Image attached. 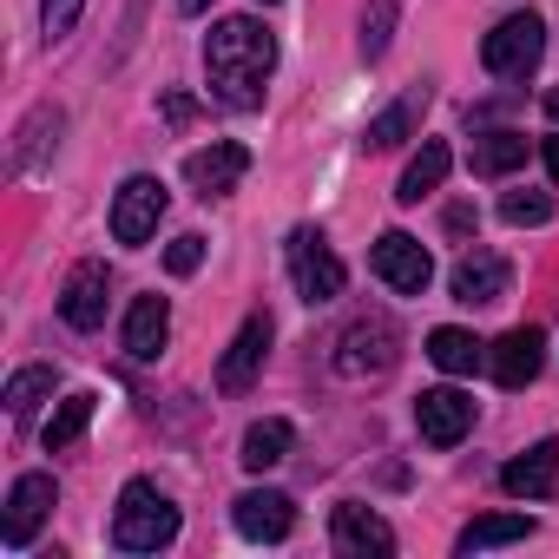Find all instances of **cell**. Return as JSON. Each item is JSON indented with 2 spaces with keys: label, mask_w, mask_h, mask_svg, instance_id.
<instances>
[{
  "label": "cell",
  "mask_w": 559,
  "mask_h": 559,
  "mask_svg": "<svg viewBox=\"0 0 559 559\" xmlns=\"http://www.w3.org/2000/svg\"><path fill=\"white\" fill-rule=\"evenodd\" d=\"M204 73H211V93L230 106V112H257L263 106V86L276 73V40L263 21L250 14H230L204 34Z\"/></svg>",
  "instance_id": "cell-1"
},
{
  "label": "cell",
  "mask_w": 559,
  "mask_h": 559,
  "mask_svg": "<svg viewBox=\"0 0 559 559\" xmlns=\"http://www.w3.org/2000/svg\"><path fill=\"white\" fill-rule=\"evenodd\" d=\"M178 539V507L171 493H158L152 480H126L119 513H112V546L119 552H158Z\"/></svg>",
  "instance_id": "cell-2"
},
{
  "label": "cell",
  "mask_w": 559,
  "mask_h": 559,
  "mask_svg": "<svg viewBox=\"0 0 559 559\" xmlns=\"http://www.w3.org/2000/svg\"><path fill=\"white\" fill-rule=\"evenodd\" d=\"M539 53H546L539 14H507V21L480 40V67H487L493 80H526V73L539 67Z\"/></svg>",
  "instance_id": "cell-3"
},
{
  "label": "cell",
  "mask_w": 559,
  "mask_h": 559,
  "mask_svg": "<svg viewBox=\"0 0 559 559\" xmlns=\"http://www.w3.org/2000/svg\"><path fill=\"white\" fill-rule=\"evenodd\" d=\"M290 276H297V297L304 304H336L343 297V284H349V270H343V257L323 243V230H290Z\"/></svg>",
  "instance_id": "cell-4"
},
{
  "label": "cell",
  "mask_w": 559,
  "mask_h": 559,
  "mask_svg": "<svg viewBox=\"0 0 559 559\" xmlns=\"http://www.w3.org/2000/svg\"><path fill=\"white\" fill-rule=\"evenodd\" d=\"M395 323L389 317H356L349 330H343V343H336V376H349V382H362V376H389L395 369Z\"/></svg>",
  "instance_id": "cell-5"
},
{
  "label": "cell",
  "mask_w": 559,
  "mask_h": 559,
  "mask_svg": "<svg viewBox=\"0 0 559 559\" xmlns=\"http://www.w3.org/2000/svg\"><path fill=\"white\" fill-rule=\"evenodd\" d=\"M369 263H376L382 284L402 290V297H421V290H428V276H435V257H428L421 237H408V230H382L376 250H369Z\"/></svg>",
  "instance_id": "cell-6"
},
{
  "label": "cell",
  "mask_w": 559,
  "mask_h": 559,
  "mask_svg": "<svg viewBox=\"0 0 559 559\" xmlns=\"http://www.w3.org/2000/svg\"><path fill=\"white\" fill-rule=\"evenodd\" d=\"M158 217H165V185L152 171L126 178L119 198H112V237L119 243H152L158 237Z\"/></svg>",
  "instance_id": "cell-7"
},
{
  "label": "cell",
  "mask_w": 559,
  "mask_h": 559,
  "mask_svg": "<svg viewBox=\"0 0 559 559\" xmlns=\"http://www.w3.org/2000/svg\"><path fill=\"white\" fill-rule=\"evenodd\" d=\"M230 520H237L243 539L276 546V539H290V526H297V500H290V493H276V487H250V493L230 500Z\"/></svg>",
  "instance_id": "cell-8"
},
{
  "label": "cell",
  "mask_w": 559,
  "mask_h": 559,
  "mask_svg": "<svg viewBox=\"0 0 559 559\" xmlns=\"http://www.w3.org/2000/svg\"><path fill=\"white\" fill-rule=\"evenodd\" d=\"M53 500H60L53 474H21V480H14V493H8V520H0V539H8V552L34 546V533H40V520L53 513Z\"/></svg>",
  "instance_id": "cell-9"
},
{
  "label": "cell",
  "mask_w": 559,
  "mask_h": 559,
  "mask_svg": "<svg viewBox=\"0 0 559 559\" xmlns=\"http://www.w3.org/2000/svg\"><path fill=\"white\" fill-rule=\"evenodd\" d=\"M243 171H250V145H237V139H217V145L185 158V178L198 198H230L243 185Z\"/></svg>",
  "instance_id": "cell-10"
},
{
  "label": "cell",
  "mask_w": 559,
  "mask_h": 559,
  "mask_svg": "<svg viewBox=\"0 0 559 559\" xmlns=\"http://www.w3.org/2000/svg\"><path fill=\"white\" fill-rule=\"evenodd\" d=\"M415 428H421L428 448H454V441H467V428H474V395H461V389H421V402H415Z\"/></svg>",
  "instance_id": "cell-11"
},
{
  "label": "cell",
  "mask_w": 559,
  "mask_h": 559,
  "mask_svg": "<svg viewBox=\"0 0 559 559\" xmlns=\"http://www.w3.org/2000/svg\"><path fill=\"white\" fill-rule=\"evenodd\" d=\"M330 539H336V552L343 559H382V552H395V533H389V520L376 513V507H362V500H343L336 513H330Z\"/></svg>",
  "instance_id": "cell-12"
},
{
  "label": "cell",
  "mask_w": 559,
  "mask_h": 559,
  "mask_svg": "<svg viewBox=\"0 0 559 559\" xmlns=\"http://www.w3.org/2000/svg\"><path fill=\"white\" fill-rule=\"evenodd\" d=\"M106 304H112V270H106V263H80V270L67 276V290H60L67 330H99V323H106Z\"/></svg>",
  "instance_id": "cell-13"
},
{
  "label": "cell",
  "mask_w": 559,
  "mask_h": 559,
  "mask_svg": "<svg viewBox=\"0 0 559 559\" xmlns=\"http://www.w3.org/2000/svg\"><path fill=\"white\" fill-rule=\"evenodd\" d=\"M500 487H507L513 500H552V493H559V435H552V441H533L520 461H507V467H500Z\"/></svg>",
  "instance_id": "cell-14"
},
{
  "label": "cell",
  "mask_w": 559,
  "mask_h": 559,
  "mask_svg": "<svg viewBox=\"0 0 559 559\" xmlns=\"http://www.w3.org/2000/svg\"><path fill=\"white\" fill-rule=\"evenodd\" d=\"M263 349H270V317L257 310V317H243V330L230 336V349H224V362H217V389H224V395H243L250 376L263 369Z\"/></svg>",
  "instance_id": "cell-15"
},
{
  "label": "cell",
  "mask_w": 559,
  "mask_h": 559,
  "mask_svg": "<svg viewBox=\"0 0 559 559\" xmlns=\"http://www.w3.org/2000/svg\"><path fill=\"white\" fill-rule=\"evenodd\" d=\"M539 362H546V336L526 323V330H507L500 343H493V356H487V369H493V382L500 389H526L533 376H539Z\"/></svg>",
  "instance_id": "cell-16"
},
{
  "label": "cell",
  "mask_w": 559,
  "mask_h": 559,
  "mask_svg": "<svg viewBox=\"0 0 559 559\" xmlns=\"http://www.w3.org/2000/svg\"><path fill=\"white\" fill-rule=\"evenodd\" d=\"M507 284H513V270H507V257H493V250H467L461 263H454V304H500L507 297Z\"/></svg>",
  "instance_id": "cell-17"
},
{
  "label": "cell",
  "mask_w": 559,
  "mask_h": 559,
  "mask_svg": "<svg viewBox=\"0 0 559 559\" xmlns=\"http://www.w3.org/2000/svg\"><path fill=\"white\" fill-rule=\"evenodd\" d=\"M165 336H171V304L165 297H139L132 317H126V356L132 362H158Z\"/></svg>",
  "instance_id": "cell-18"
},
{
  "label": "cell",
  "mask_w": 559,
  "mask_h": 559,
  "mask_svg": "<svg viewBox=\"0 0 559 559\" xmlns=\"http://www.w3.org/2000/svg\"><path fill=\"white\" fill-rule=\"evenodd\" d=\"M448 171H454V152H448L441 139H428V145L408 158V171H402L395 198H402V204H421V198H435V191L448 185Z\"/></svg>",
  "instance_id": "cell-19"
},
{
  "label": "cell",
  "mask_w": 559,
  "mask_h": 559,
  "mask_svg": "<svg viewBox=\"0 0 559 559\" xmlns=\"http://www.w3.org/2000/svg\"><path fill=\"white\" fill-rule=\"evenodd\" d=\"M421 106H428V86H415V93H402L395 106H382L376 119H369V132H362V145L369 152H395L408 132H415V119H421Z\"/></svg>",
  "instance_id": "cell-20"
},
{
  "label": "cell",
  "mask_w": 559,
  "mask_h": 559,
  "mask_svg": "<svg viewBox=\"0 0 559 559\" xmlns=\"http://www.w3.org/2000/svg\"><path fill=\"white\" fill-rule=\"evenodd\" d=\"M290 441H297V428H290L284 415H263V421L243 428V454H237V461H243L250 474H263V467H276V461L290 454Z\"/></svg>",
  "instance_id": "cell-21"
},
{
  "label": "cell",
  "mask_w": 559,
  "mask_h": 559,
  "mask_svg": "<svg viewBox=\"0 0 559 559\" xmlns=\"http://www.w3.org/2000/svg\"><path fill=\"white\" fill-rule=\"evenodd\" d=\"M533 533V520L526 513H480V520H467L461 526V552H487V546H513V539H526Z\"/></svg>",
  "instance_id": "cell-22"
},
{
  "label": "cell",
  "mask_w": 559,
  "mask_h": 559,
  "mask_svg": "<svg viewBox=\"0 0 559 559\" xmlns=\"http://www.w3.org/2000/svg\"><path fill=\"white\" fill-rule=\"evenodd\" d=\"M428 362H435L441 376H474V362H480V343H474L467 330L441 323V330H428Z\"/></svg>",
  "instance_id": "cell-23"
},
{
  "label": "cell",
  "mask_w": 559,
  "mask_h": 559,
  "mask_svg": "<svg viewBox=\"0 0 559 559\" xmlns=\"http://www.w3.org/2000/svg\"><path fill=\"white\" fill-rule=\"evenodd\" d=\"M513 165H526V132H487L474 145V178H507Z\"/></svg>",
  "instance_id": "cell-24"
},
{
  "label": "cell",
  "mask_w": 559,
  "mask_h": 559,
  "mask_svg": "<svg viewBox=\"0 0 559 559\" xmlns=\"http://www.w3.org/2000/svg\"><path fill=\"white\" fill-rule=\"evenodd\" d=\"M93 408H99V395H86V389H80V395H67V402L53 408V421L40 428V441H47V454H53V448H73V441L86 435V421H93Z\"/></svg>",
  "instance_id": "cell-25"
},
{
  "label": "cell",
  "mask_w": 559,
  "mask_h": 559,
  "mask_svg": "<svg viewBox=\"0 0 559 559\" xmlns=\"http://www.w3.org/2000/svg\"><path fill=\"white\" fill-rule=\"evenodd\" d=\"M40 395H53V369H47V362H40V369H14V376H8V395H0V402H8V415H34Z\"/></svg>",
  "instance_id": "cell-26"
},
{
  "label": "cell",
  "mask_w": 559,
  "mask_h": 559,
  "mask_svg": "<svg viewBox=\"0 0 559 559\" xmlns=\"http://www.w3.org/2000/svg\"><path fill=\"white\" fill-rule=\"evenodd\" d=\"M395 21H402V0H376V8L362 14V60H382V53H389Z\"/></svg>",
  "instance_id": "cell-27"
},
{
  "label": "cell",
  "mask_w": 559,
  "mask_h": 559,
  "mask_svg": "<svg viewBox=\"0 0 559 559\" xmlns=\"http://www.w3.org/2000/svg\"><path fill=\"white\" fill-rule=\"evenodd\" d=\"M500 217H507V224H546V217H552V198H546V191H507V198H500Z\"/></svg>",
  "instance_id": "cell-28"
},
{
  "label": "cell",
  "mask_w": 559,
  "mask_h": 559,
  "mask_svg": "<svg viewBox=\"0 0 559 559\" xmlns=\"http://www.w3.org/2000/svg\"><path fill=\"white\" fill-rule=\"evenodd\" d=\"M80 14H86V0H47V8H40V27H47V40H67Z\"/></svg>",
  "instance_id": "cell-29"
},
{
  "label": "cell",
  "mask_w": 559,
  "mask_h": 559,
  "mask_svg": "<svg viewBox=\"0 0 559 559\" xmlns=\"http://www.w3.org/2000/svg\"><path fill=\"white\" fill-rule=\"evenodd\" d=\"M198 263H204V237H171V243H165V270H171V276H191Z\"/></svg>",
  "instance_id": "cell-30"
},
{
  "label": "cell",
  "mask_w": 559,
  "mask_h": 559,
  "mask_svg": "<svg viewBox=\"0 0 559 559\" xmlns=\"http://www.w3.org/2000/svg\"><path fill=\"white\" fill-rule=\"evenodd\" d=\"M191 119H198V99H191V93H165V126H178V132H185Z\"/></svg>",
  "instance_id": "cell-31"
},
{
  "label": "cell",
  "mask_w": 559,
  "mask_h": 559,
  "mask_svg": "<svg viewBox=\"0 0 559 559\" xmlns=\"http://www.w3.org/2000/svg\"><path fill=\"white\" fill-rule=\"evenodd\" d=\"M546 171H552V185H559V132L546 139Z\"/></svg>",
  "instance_id": "cell-32"
},
{
  "label": "cell",
  "mask_w": 559,
  "mask_h": 559,
  "mask_svg": "<svg viewBox=\"0 0 559 559\" xmlns=\"http://www.w3.org/2000/svg\"><path fill=\"white\" fill-rule=\"evenodd\" d=\"M204 8H217V0H178V14H204Z\"/></svg>",
  "instance_id": "cell-33"
},
{
  "label": "cell",
  "mask_w": 559,
  "mask_h": 559,
  "mask_svg": "<svg viewBox=\"0 0 559 559\" xmlns=\"http://www.w3.org/2000/svg\"><path fill=\"white\" fill-rule=\"evenodd\" d=\"M546 119H552V126H559V86H552V93H546Z\"/></svg>",
  "instance_id": "cell-34"
},
{
  "label": "cell",
  "mask_w": 559,
  "mask_h": 559,
  "mask_svg": "<svg viewBox=\"0 0 559 559\" xmlns=\"http://www.w3.org/2000/svg\"><path fill=\"white\" fill-rule=\"evenodd\" d=\"M257 8H276V0H257Z\"/></svg>",
  "instance_id": "cell-35"
}]
</instances>
